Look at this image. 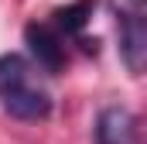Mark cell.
Wrapping results in <instances>:
<instances>
[{
    "label": "cell",
    "mask_w": 147,
    "mask_h": 144,
    "mask_svg": "<svg viewBox=\"0 0 147 144\" xmlns=\"http://www.w3.org/2000/svg\"><path fill=\"white\" fill-rule=\"evenodd\" d=\"M110 7L116 10V17H123V14H144V0H110Z\"/></svg>",
    "instance_id": "6"
},
{
    "label": "cell",
    "mask_w": 147,
    "mask_h": 144,
    "mask_svg": "<svg viewBox=\"0 0 147 144\" xmlns=\"http://www.w3.org/2000/svg\"><path fill=\"white\" fill-rule=\"evenodd\" d=\"M96 144H140L137 117L127 107H106L96 120Z\"/></svg>",
    "instance_id": "4"
},
{
    "label": "cell",
    "mask_w": 147,
    "mask_h": 144,
    "mask_svg": "<svg viewBox=\"0 0 147 144\" xmlns=\"http://www.w3.org/2000/svg\"><path fill=\"white\" fill-rule=\"evenodd\" d=\"M120 21V52H123V62L134 75L144 72L147 62V21L144 14H123L116 17Z\"/></svg>",
    "instance_id": "3"
},
{
    "label": "cell",
    "mask_w": 147,
    "mask_h": 144,
    "mask_svg": "<svg viewBox=\"0 0 147 144\" xmlns=\"http://www.w3.org/2000/svg\"><path fill=\"white\" fill-rule=\"evenodd\" d=\"M92 10H96V0H72L69 7L55 10V21H51V24H55L65 38H82L89 17H92Z\"/></svg>",
    "instance_id": "5"
},
{
    "label": "cell",
    "mask_w": 147,
    "mask_h": 144,
    "mask_svg": "<svg viewBox=\"0 0 147 144\" xmlns=\"http://www.w3.org/2000/svg\"><path fill=\"white\" fill-rule=\"evenodd\" d=\"M24 38H28V45H31V55L38 58V65L48 72H58L65 65V41L69 38L62 35L51 21L48 24H28L24 28Z\"/></svg>",
    "instance_id": "2"
},
{
    "label": "cell",
    "mask_w": 147,
    "mask_h": 144,
    "mask_svg": "<svg viewBox=\"0 0 147 144\" xmlns=\"http://www.w3.org/2000/svg\"><path fill=\"white\" fill-rule=\"evenodd\" d=\"M0 107L17 120H41L51 110V96L24 55H0Z\"/></svg>",
    "instance_id": "1"
}]
</instances>
